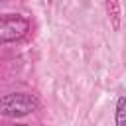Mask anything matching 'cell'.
Returning a JSON list of instances; mask_svg holds the SVG:
<instances>
[{
  "label": "cell",
  "mask_w": 126,
  "mask_h": 126,
  "mask_svg": "<svg viewBox=\"0 0 126 126\" xmlns=\"http://www.w3.org/2000/svg\"><path fill=\"white\" fill-rule=\"evenodd\" d=\"M35 108H37V98L30 93H8L0 100V112L12 118L28 116Z\"/></svg>",
  "instance_id": "obj_1"
},
{
  "label": "cell",
  "mask_w": 126,
  "mask_h": 126,
  "mask_svg": "<svg viewBox=\"0 0 126 126\" xmlns=\"http://www.w3.org/2000/svg\"><path fill=\"white\" fill-rule=\"evenodd\" d=\"M28 32H30L28 18H24L20 14H4L0 18V43L2 45L22 39Z\"/></svg>",
  "instance_id": "obj_2"
},
{
  "label": "cell",
  "mask_w": 126,
  "mask_h": 126,
  "mask_svg": "<svg viewBox=\"0 0 126 126\" xmlns=\"http://www.w3.org/2000/svg\"><path fill=\"white\" fill-rule=\"evenodd\" d=\"M114 124H116V126H126V96H124V94H120L118 100H116Z\"/></svg>",
  "instance_id": "obj_3"
},
{
  "label": "cell",
  "mask_w": 126,
  "mask_h": 126,
  "mask_svg": "<svg viewBox=\"0 0 126 126\" xmlns=\"http://www.w3.org/2000/svg\"><path fill=\"white\" fill-rule=\"evenodd\" d=\"M104 6H106V12H108V18L112 22V28L120 30V4L116 0H108Z\"/></svg>",
  "instance_id": "obj_4"
},
{
  "label": "cell",
  "mask_w": 126,
  "mask_h": 126,
  "mask_svg": "<svg viewBox=\"0 0 126 126\" xmlns=\"http://www.w3.org/2000/svg\"><path fill=\"white\" fill-rule=\"evenodd\" d=\"M12 126H28V124H12Z\"/></svg>",
  "instance_id": "obj_5"
}]
</instances>
